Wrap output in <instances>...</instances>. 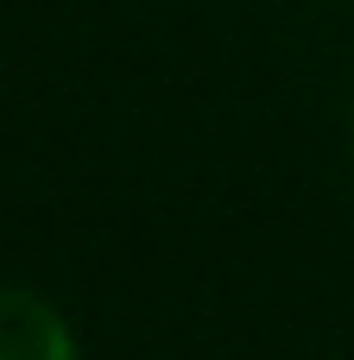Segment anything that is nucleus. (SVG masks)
<instances>
[{
	"label": "nucleus",
	"mask_w": 354,
	"mask_h": 360,
	"mask_svg": "<svg viewBox=\"0 0 354 360\" xmlns=\"http://www.w3.org/2000/svg\"><path fill=\"white\" fill-rule=\"evenodd\" d=\"M0 360H76L70 323L44 297L0 285Z\"/></svg>",
	"instance_id": "nucleus-1"
},
{
	"label": "nucleus",
	"mask_w": 354,
	"mask_h": 360,
	"mask_svg": "<svg viewBox=\"0 0 354 360\" xmlns=\"http://www.w3.org/2000/svg\"><path fill=\"white\" fill-rule=\"evenodd\" d=\"M348 158H354V120H348Z\"/></svg>",
	"instance_id": "nucleus-2"
}]
</instances>
